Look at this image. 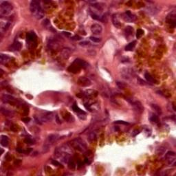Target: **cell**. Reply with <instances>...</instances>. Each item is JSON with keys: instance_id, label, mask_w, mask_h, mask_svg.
<instances>
[{"instance_id": "cell-37", "label": "cell", "mask_w": 176, "mask_h": 176, "mask_svg": "<svg viewBox=\"0 0 176 176\" xmlns=\"http://www.w3.org/2000/svg\"><path fill=\"white\" fill-rule=\"evenodd\" d=\"M42 25L45 27V28H49L50 26V20L48 19H45L43 21V23H42Z\"/></svg>"}, {"instance_id": "cell-31", "label": "cell", "mask_w": 176, "mask_h": 176, "mask_svg": "<svg viewBox=\"0 0 176 176\" xmlns=\"http://www.w3.org/2000/svg\"><path fill=\"white\" fill-rule=\"evenodd\" d=\"M79 69H80V68H79L78 66H76L75 64H73L72 66H69V68H68V70H69V72L74 73H76V72L79 71Z\"/></svg>"}, {"instance_id": "cell-26", "label": "cell", "mask_w": 176, "mask_h": 176, "mask_svg": "<svg viewBox=\"0 0 176 176\" xmlns=\"http://www.w3.org/2000/svg\"><path fill=\"white\" fill-rule=\"evenodd\" d=\"M136 44V41H133L131 43H129L126 47H125V50L126 51H131L133 50Z\"/></svg>"}, {"instance_id": "cell-47", "label": "cell", "mask_w": 176, "mask_h": 176, "mask_svg": "<svg viewBox=\"0 0 176 176\" xmlns=\"http://www.w3.org/2000/svg\"><path fill=\"white\" fill-rule=\"evenodd\" d=\"M63 34L64 35H66V37H70L71 36V33H69V32H63Z\"/></svg>"}, {"instance_id": "cell-3", "label": "cell", "mask_w": 176, "mask_h": 176, "mask_svg": "<svg viewBox=\"0 0 176 176\" xmlns=\"http://www.w3.org/2000/svg\"><path fill=\"white\" fill-rule=\"evenodd\" d=\"M13 9V5L8 1H2L0 4V14L1 16H6Z\"/></svg>"}, {"instance_id": "cell-27", "label": "cell", "mask_w": 176, "mask_h": 176, "mask_svg": "<svg viewBox=\"0 0 176 176\" xmlns=\"http://www.w3.org/2000/svg\"><path fill=\"white\" fill-rule=\"evenodd\" d=\"M151 106L152 109L155 111L157 114H162V109H161V107H160L159 105H156V104H151Z\"/></svg>"}, {"instance_id": "cell-22", "label": "cell", "mask_w": 176, "mask_h": 176, "mask_svg": "<svg viewBox=\"0 0 176 176\" xmlns=\"http://www.w3.org/2000/svg\"><path fill=\"white\" fill-rule=\"evenodd\" d=\"M1 112L5 116H13L14 115V113L12 111L7 109L4 107H1Z\"/></svg>"}, {"instance_id": "cell-49", "label": "cell", "mask_w": 176, "mask_h": 176, "mask_svg": "<svg viewBox=\"0 0 176 176\" xmlns=\"http://www.w3.org/2000/svg\"><path fill=\"white\" fill-rule=\"evenodd\" d=\"M85 163H87V164H90V162H91L90 160H89V159L87 158H85Z\"/></svg>"}, {"instance_id": "cell-15", "label": "cell", "mask_w": 176, "mask_h": 176, "mask_svg": "<svg viewBox=\"0 0 176 176\" xmlns=\"http://www.w3.org/2000/svg\"><path fill=\"white\" fill-rule=\"evenodd\" d=\"M74 64H75L76 66H78L80 68H83V69H86L89 66V64L86 61H85L84 60H81V59H76L74 61Z\"/></svg>"}, {"instance_id": "cell-48", "label": "cell", "mask_w": 176, "mask_h": 176, "mask_svg": "<svg viewBox=\"0 0 176 176\" xmlns=\"http://www.w3.org/2000/svg\"><path fill=\"white\" fill-rule=\"evenodd\" d=\"M55 118H56V122H57L58 124H61V121L59 120V116H58L57 115L55 116Z\"/></svg>"}, {"instance_id": "cell-13", "label": "cell", "mask_w": 176, "mask_h": 176, "mask_svg": "<svg viewBox=\"0 0 176 176\" xmlns=\"http://www.w3.org/2000/svg\"><path fill=\"white\" fill-rule=\"evenodd\" d=\"M1 100L4 103L14 104L16 102V99L14 97L12 96L11 95H8V94H4L2 96Z\"/></svg>"}, {"instance_id": "cell-20", "label": "cell", "mask_w": 176, "mask_h": 176, "mask_svg": "<svg viewBox=\"0 0 176 176\" xmlns=\"http://www.w3.org/2000/svg\"><path fill=\"white\" fill-rule=\"evenodd\" d=\"M147 11L148 12L149 14L153 15V14H156L158 13L159 8L157 7V6H149V7L147 8Z\"/></svg>"}, {"instance_id": "cell-44", "label": "cell", "mask_w": 176, "mask_h": 176, "mask_svg": "<svg viewBox=\"0 0 176 176\" xmlns=\"http://www.w3.org/2000/svg\"><path fill=\"white\" fill-rule=\"evenodd\" d=\"M71 39H72V40H74V41H79V40H81V39H82V37H81L79 35H75V36L72 37Z\"/></svg>"}, {"instance_id": "cell-5", "label": "cell", "mask_w": 176, "mask_h": 176, "mask_svg": "<svg viewBox=\"0 0 176 176\" xmlns=\"http://www.w3.org/2000/svg\"><path fill=\"white\" fill-rule=\"evenodd\" d=\"M165 158L170 166L176 165V153L173 151H168L165 155Z\"/></svg>"}, {"instance_id": "cell-10", "label": "cell", "mask_w": 176, "mask_h": 176, "mask_svg": "<svg viewBox=\"0 0 176 176\" xmlns=\"http://www.w3.org/2000/svg\"><path fill=\"white\" fill-rule=\"evenodd\" d=\"M131 105L133 106V108L136 111L138 114H142L144 111V107L142 106V105L140 102L139 101H133V103H131Z\"/></svg>"}, {"instance_id": "cell-28", "label": "cell", "mask_w": 176, "mask_h": 176, "mask_svg": "<svg viewBox=\"0 0 176 176\" xmlns=\"http://www.w3.org/2000/svg\"><path fill=\"white\" fill-rule=\"evenodd\" d=\"M11 21H8L6 23H4V24H2L1 26V31L2 32H6L9 29V28L11 27Z\"/></svg>"}, {"instance_id": "cell-14", "label": "cell", "mask_w": 176, "mask_h": 176, "mask_svg": "<svg viewBox=\"0 0 176 176\" xmlns=\"http://www.w3.org/2000/svg\"><path fill=\"white\" fill-rule=\"evenodd\" d=\"M78 83L81 86L88 87L91 85V81L88 78L85 77V76H81L78 80Z\"/></svg>"}, {"instance_id": "cell-46", "label": "cell", "mask_w": 176, "mask_h": 176, "mask_svg": "<svg viewBox=\"0 0 176 176\" xmlns=\"http://www.w3.org/2000/svg\"><path fill=\"white\" fill-rule=\"evenodd\" d=\"M22 121L24 122L25 123H28L30 121V118L28 117H25L22 118Z\"/></svg>"}, {"instance_id": "cell-43", "label": "cell", "mask_w": 176, "mask_h": 176, "mask_svg": "<svg viewBox=\"0 0 176 176\" xmlns=\"http://www.w3.org/2000/svg\"><path fill=\"white\" fill-rule=\"evenodd\" d=\"M52 164H53L54 166H61V164L59 163L58 161H56V160H52Z\"/></svg>"}, {"instance_id": "cell-7", "label": "cell", "mask_w": 176, "mask_h": 176, "mask_svg": "<svg viewBox=\"0 0 176 176\" xmlns=\"http://www.w3.org/2000/svg\"><path fill=\"white\" fill-rule=\"evenodd\" d=\"M166 21L167 22L171 24L173 28L176 27V13L175 11H173L167 16L166 17Z\"/></svg>"}, {"instance_id": "cell-29", "label": "cell", "mask_w": 176, "mask_h": 176, "mask_svg": "<svg viewBox=\"0 0 176 176\" xmlns=\"http://www.w3.org/2000/svg\"><path fill=\"white\" fill-rule=\"evenodd\" d=\"M166 147L161 146V147H160L157 149L156 153H157V155H163V154H164V153L166 152Z\"/></svg>"}, {"instance_id": "cell-45", "label": "cell", "mask_w": 176, "mask_h": 176, "mask_svg": "<svg viewBox=\"0 0 176 176\" xmlns=\"http://www.w3.org/2000/svg\"><path fill=\"white\" fill-rule=\"evenodd\" d=\"M16 151L19 153H26V150L25 151L24 149H20V148H17L16 149Z\"/></svg>"}, {"instance_id": "cell-17", "label": "cell", "mask_w": 176, "mask_h": 176, "mask_svg": "<svg viewBox=\"0 0 176 176\" xmlns=\"http://www.w3.org/2000/svg\"><path fill=\"white\" fill-rule=\"evenodd\" d=\"M112 23L115 27H116L118 28H120L121 27V21L119 20V18L118 17L117 14H114L112 15Z\"/></svg>"}, {"instance_id": "cell-8", "label": "cell", "mask_w": 176, "mask_h": 176, "mask_svg": "<svg viewBox=\"0 0 176 176\" xmlns=\"http://www.w3.org/2000/svg\"><path fill=\"white\" fill-rule=\"evenodd\" d=\"M123 19L125 21L131 23V22H134L136 20V17L134 14H132L130 11H127L123 14Z\"/></svg>"}, {"instance_id": "cell-30", "label": "cell", "mask_w": 176, "mask_h": 176, "mask_svg": "<svg viewBox=\"0 0 176 176\" xmlns=\"http://www.w3.org/2000/svg\"><path fill=\"white\" fill-rule=\"evenodd\" d=\"M145 77L146 80L148 81L149 83H154V79H153V78L151 76V74H149L148 72H146L145 74Z\"/></svg>"}, {"instance_id": "cell-35", "label": "cell", "mask_w": 176, "mask_h": 176, "mask_svg": "<svg viewBox=\"0 0 176 176\" xmlns=\"http://www.w3.org/2000/svg\"><path fill=\"white\" fill-rule=\"evenodd\" d=\"M116 85H117V86L120 88V89H122V90H124L126 88V87H127V85L125 84L123 82H121V81H117L116 82Z\"/></svg>"}, {"instance_id": "cell-34", "label": "cell", "mask_w": 176, "mask_h": 176, "mask_svg": "<svg viewBox=\"0 0 176 176\" xmlns=\"http://www.w3.org/2000/svg\"><path fill=\"white\" fill-rule=\"evenodd\" d=\"M68 167H69V169H75V166H76V164H75V163L74 162V160H73L72 159H69V162H68Z\"/></svg>"}, {"instance_id": "cell-32", "label": "cell", "mask_w": 176, "mask_h": 176, "mask_svg": "<svg viewBox=\"0 0 176 176\" xmlns=\"http://www.w3.org/2000/svg\"><path fill=\"white\" fill-rule=\"evenodd\" d=\"M72 109H73V110L75 112H76V113H78V114H85V112L81 110L79 107L77 106V105H76V103H74V105H73Z\"/></svg>"}, {"instance_id": "cell-2", "label": "cell", "mask_w": 176, "mask_h": 176, "mask_svg": "<svg viewBox=\"0 0 176 176\" xmlns=\"http://www.w3.org/2000/svg\"><path fill=\"white\" fill-rule=\"evenodd\" d=\"M71 146L81 152H85L87 150L86 144L81 138H76L71 142Z\"/></svg>"}, {"instance_id": "cell-41", "label": "cell", "mask_w": 176, "mask_h": 176, "mask_svg": "<svg viewBox=\"0 0 176 176\" xmlns=\"http://www.w3.org/2000/svg\"><path fill=\"white\" fill-rule=\"evenodd\" d=\"M114 123H116V124H124V125H127V124H129V123H128L127 122H125V121H115V122H114Z\"/></svg>"}, {"instance_id": "cell-42", "label": "cell", "mask_w": 176, "mask_h": 176, "mask_svg": "<svg viewBox=\"0 0 176 176\" xmlns=\"http://www.w3.org/2000/svg\"><path fill=\"white\" fill-rule=\"evenodd\" d=\"M79 44L80 45H82V46H89V45H90L91 43L89 41H85L81 42Z\"/></svg>"}, {"instance_id": "cell-9", "label": "cell", "mask_w": 176, "mask_h": 176, "mask_svg": "<svg viewBox=\"0 0 176 176\" xmlns=\"http://www.w3.org/2000/svg\"><path fill=\"white\" fill-rule=\"evenodd\" d=\"M59 134H50L48 136L47 140H46V142H45V143L51 147V145H53V144H54V142L59 139Z\"/></svg>"}, {"instance_id": "cell-25", "label": "cell", "mask_w": 176, "mask_h": 176, "mask_svg": "<svg viewBox=\"0 0 176 176\" xmlns=\"http://www.w3.org/2000/svg\"><path fill=\"white\" fill-rule=\"evenodd\" d=\"M96 131H92V132H90L89 135H88L87 139H88V140H89L90 142H93L94 140H95L96 139Z\"/></svg>"}, {"instance_id": "cell-39", "label": "cell", "mask_w": 176, "mask_h": 176, "mask_svg": "<svg viewBox=\"0 0 176 176\" xmlns=\"http://www.w3.org/2000/svg\"><path fill=\"white\" fill-rule=\"evenodd\" d=\"M144 34V31L142 29H138L137 32H136V38L140 39Z\"/></svg>"}, {"instance_id": "cell-6", "label": "cell", "mask_w": 176, "mask_h": 176, "mask_svg": "<svg viewBox=\"0 0 176 176\" xmlns=\"http://www.w3.org/2000/svg\"><path fill=\"white\" fill-rule=\"evenodd\" d=\"M53 117H54V116H53V114L52 112H44L39 118L43 123V122H46L51 121L53 119Z\"/></svg>"}, {"instance_id": "cell-19", "label": "cell", "mask_w": 176, "mask_h": 176, "mask_svg": "<svg viewBox=\"0 0 176 176\" xmlns=\"http://www.w3.org/2000/svg\"><path fill=\"white\" fill-rule=\"evenodd\" d=\"M71 50L69 48H63L61 52V56L63 59H68L71 54Z\"/></svg>"}, {"instance_id": "cell-12", "label": "cell", "mask_w": 176, "mask_h": 176, "mask_svg": "<svg viewBox=\"0 0 176 176\" xmlns=\"http://www.w3.org/2000/svg\"><path fill=\"white\" fill-rule=\"evenodd\" d=\"M48 46L49 48L51 50H56L59 46L58 40L56 39H49L48 41Z\"/></svg>"}, {"instance_id": "cell-23", "label": "cell", "mask_w": 176, "mask_h": 176, "mask_svg": "<svg viewBox=\"0 0 176 176\" xmlns=\"http://www.w3.org/2000/svg\"><path fill=\"white\" fill-rule=\"evenodd\" d=\"M9 143V139L6 135H2L1 136V145L3 147H7Z\"/></svg>"}, {"instance_id": "cell-40", "label": "cell", "mask_w": 176, "mask_h": 176, "mask_svg": "<svg viewBox=\"0 0 176 176\" xmlns=\"http://www.w3.org/2000/svg\"><path fill=\"white\" fill-rule=\"evenodd\" d=\"M137 81H138V84L141 85H147V83L145 82L144 80H142V79H140V77H138L137 78Z\"/></svg>"}, {"instance_id": "cell-18", "label": "cell", "mask_w": 176, "mask_h": 176, "mask_svg": "<svg viewBox=\"0 0 176 176\" xmlns=\"http://www.w3.org/2000/svg\"><path fill=\"white\" fill-rule=\"evenodd\" d=\"M21 48V43L19 41L14 42L12 45L10 46L9 50L11 51H19Z\"/></svg>"}, {"instance_id": "cell-33", "label": "cell", "mask_w": 176, "mask_h": 176, "mask_svg": "<svg viewBox=\"0 0 176 176\" xmlns=\"http://www.w3.org/2000/svg\"><path fill=\"white\" fill-rule=\"evenodd\" d=\"M150 121H151L152 122L157 124V123L159 122V118L158 117V116H156L155 114H153V115H151V116L150 117Z\"/></svg>"}, {"instance_id": "cell-16", "label": "cell", "mask_w": 176, "mask_h": 176, "mask_svg": "<svg viewBox=\"0 0 176 176\" xmlns=\"http://www.w3.org/2000/svg\"><path fill=\"white\" fill-rule=\"evenodd\" d=\"M27 41L28 42L29 45L30 43H35L36 41V39H37V36L35 35V33L34 32H30L27 34Z\"/></svg>"}, {"instance_id": "cell-36", "label": "cell", "mask_w": 176, "mask_h": 176, "mask_svg": "<svg viewBox=\"0 0 176 176\" xmlns=\"http://www.w3.org/2000/svg\"><path fill=\"white\" fill-rule=\"evenodd\" d=\"M24 142L26 144H28V145H34L35 142L33 139H32L31 138H28V137L25 138Z\"/></svg>"}, {"instance_id": "cell-21", "label": "cell", "mask_w": 176, "mask_h": 176, "mask_svg": "<svg viewBox=\"0 0 176 176\" xmlns=\"http://www.w3.org/2000/svg\"><path fill=\"white\" fill-rule=\"evenodd\" d=\"M11 59V58L10 56H8V55H6V54H1L0 55V63L1 64H6L8 62L10 61V60Z\"/></svg>"}, {"instance_id": "cell-11", "label": "cell", "mask_w": 176, "mask_h": 176, "mask_svg": "<svg viewBox=\"0 0 176 176\" xmlns=\"http://www.w3.org/2000/svg\"><path fill=\"white\" fill-rule=\"evenodd\" d=\"M91 31L94 35H100L103 31V28L99 24H94L91 26Z\"/></svg>"}, {"instance_id": "cell-1", "label": "cell", "mask_w": 176, "mask_h": 176, "mask_svg": "<svg viewBox=\"0 0 176 176\" xmlns=\"http://www.w3.org/2000/svg\"><path fill=\"white\" fill-rule=\"evenodd\" d=\"M30 10L32 14L37 19H41L42 18H43L45 15V13L41 7L39 1H36V0L32 1L30 5Z\"/></svg>"}, {"instance_id": "cell-24", "label": "cell", "mask_w": 176, "mask_h": 176, "mask_svg": "<svg viewBox=\"0 0 176 176\" xmlns=\"http://www.w3.org/2000/svg\"><path fill=\"white\" fill-rule=\"evenodd\" d=\"M124 32H125V35L127 37H129L133 35V32H134V28H132L131 26H127L124 29Z\"/></svg>"}, {"instance_id": "cell-4", "label": "cell", "mask_w": 176, "mask_h": 176, "mask_svg": "<svg viewBox=\"0 0 176 176\" xmlns=\"http://www.w3.org/2000/svg\"><path fill=\"white\" fill-rule=\"evenodd\" d=\"M121 74L122 77L126 80H130L135 76V72L130 68H125L121 69Z\"/></svg>"}, {"instance_id": "cell-38", "label": "cell", "mask_w": 176, "mask_h": 176, "mask_svg": "<svg viewBox=\"0 0 176 176\" xmlns=\"http://www.w3.org/2000/svg\"><path fill=\"white\" fill-rule=\"evenodd\" d=\"M90 39L92 41L94 42V43H99V42L101 41V39L98 38V37H96L92 36V37H90Z\"/></svg>"}]
</instances>
